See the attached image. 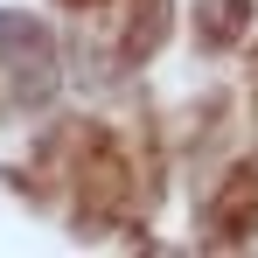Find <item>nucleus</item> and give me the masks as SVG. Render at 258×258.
Returning a JSON list of instances; mask_svg holds the SVG:
<instances>
[{
  "mask_svg": "<svg viewBox=\"0 0 258 258\" xmlns=\"http://www.w3.org/2000/svg\"><path fill=\"white\" fill-rule=\"evenodd\" d=\"M0 91L14 105L56 98V42L35 14H0Z\"/></svg>",
  "mask_w": 258,
  "mask_h": 258,
  "instance_id": "f257e3e1",
  "label": "nucleus"
},
{
  "mask_svg": "<svg viewBox=\"0 0 258 258\" xmlns=\"http://www.w3.org/2000/svg\"><path fill=\"white\" fill-rule=\"evenodd\" d=\"M77 196H84L98 216L126 210V154L105 140V133L77 126Z\"/></svg>",
  "mask_w": 258,
  "mask_h": 258,
  "instance_id": "f03ea898",
  "label": "nucleus"
},
{
  "mask_svg": "<svg viewBox=\"0 0 258 258\" xmlns=\"http://www.w3.org/2000/svg\"><path fill=\"white\" fill-rule=\"evenodd\" d=\"M251 230H258V161H244V168L223 181L216 210H210V237L237 244V237H251Z\"/></svg>",
  "mask_w": 258,
  "mask_h": 258,
  "instance_id": "7ed1b4c3",
  "label": "nucleus"
},
{
  "mask_svg": "<svg viewBox=\"0 0 258 258\" xmlns=\"http://www.w3.org/2000/svg\"><path fill=\"white\" fill-rule=\"evenodd\" d=\"M251 21V0H203L196 7V42L203 49H230Z\"/></svg>",
  "mask_w": 258,
  "mask_h": 258,
  "instance_id": "20e7f679",
  "label": "nucleus"
},
{
  "mask_svg": "<svg viewBox=\"0 0 258 258\" xmlns=\"http://www.w3.org/2000/svg\"><path fill=\"white\" fill-rule=\"evenodd\" d=\"M168 0H133V21H126V63H140V56H154L161 49V35H168Z\"/></svg>",
  "mask_w": 258,
  "mask_h": 258,
  "instance_id": "39448f33",
  "label": "nucleus"
},
{
  "mask_svg": "<svg viewBox=\"0 0 258 258\" xmlns=\"http://www.w3.org/2000/svg\"><path fill=\"white\" fill-rule=\"evenodd\" d=\"M70 7H98V0H70Z\"/></svg>",
  "mask_w": 258,
  "mask_h": 258,
  "instance_id": "423d86ee",
  "label": "nucleus"
}]
</instances>
